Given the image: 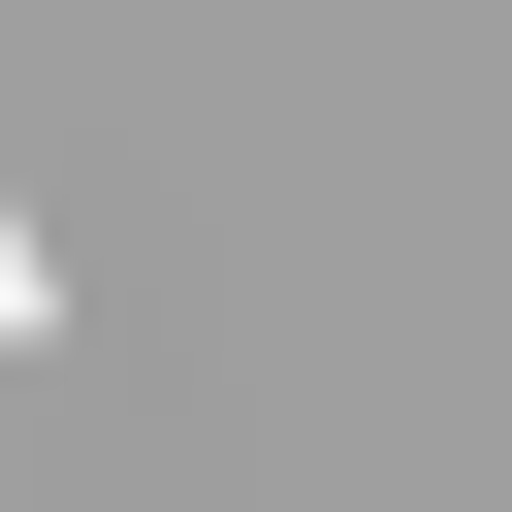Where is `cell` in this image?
<instances>
[{
  "mask_svg": "<svg viewBox=\"0 0 512 512\" xmlns=\"http://www.w3.org/2000/svg\"><path fill=\"white\" fill-rule=\"evenodd\" d=\"M0 352H64V224H32V192H0Z\"/></svg>",
  "mask_w": 512,
  "mask_h": 512,
  "instance_id": "1",
  "label": "cell"
}]
</instances>
